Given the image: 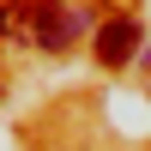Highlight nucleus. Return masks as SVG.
I'll list each match as a JSON object with an SVG mask.
<instances>
[{"label":"nucleus","instance_id":"nucleus-3","mask_svg":"<svg viewBox=\"0 0 151 151\" xmlns=\"http://www.w3.org/2000/svg\"><path fill=\"white\" fill-rule=\"evenodd\" d=\"M145 73H151V48H145Z\"/></svg>","mask_w":151,"mask_h":151},{"label":"nucleus","instance_id":"nucleus-1","mask_svg":"<svg viewBox=\"0 0 151 151\" xmlns=\"http://www.w3.org/2000/svg\"><path fill=\"white\" fill-rule=\"evenodd\" d=\"M85 24H91V12H60V0H36V42L42 48H67Z\"/></svg>","mask_w":151,"mask_h":151},{"label":"nucleus","instance_id":"nucleus-2","mask_svg":"<svg viewBox=\"0 0 151 151\" xmlns=\"http://www.w3.org/2000/svg\"><path fill=\"white\" fill-rule=\"evenodd\" d=\"M133 48H139V24L133 18H109L103 30H97V60H103V67H127Z\"/></svg>","mask_w":151,"mask_h":151}]
</instances>
